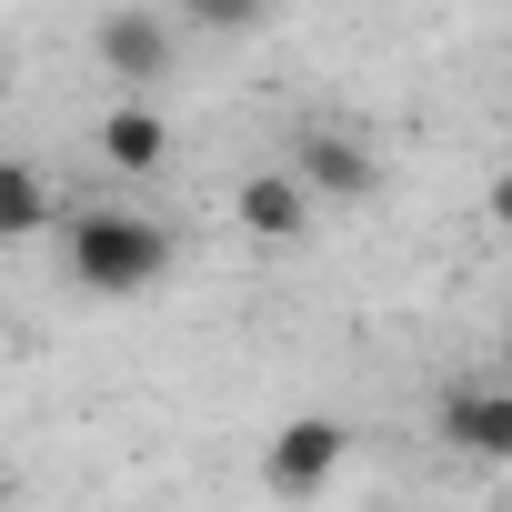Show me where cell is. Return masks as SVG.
I'll return each mask as SVG.
<instances>
[{"label":"cell","instance_id":"6da1fadb","mask_svg":"<svg viewBox=\"0 0 512 512\" xmlns=\"http://www.w3.org/2000/svg\"><path fill=\"white\" fill-rule=\"evenodd\" d=\"M61 231V272L81 282V292H101V302H131V292H151L161 272H171V231L161 221H141V211H71V221H51Z\"/></svg>","mask_w":512,"mask_h":512},{"label":"cell","instance_id":"7a4b0ae2","mask_svg":"<svg viewBox=\"0 0 512 512\" xmlns=\"http://www.w3.org/2000/svg\"><path fill=\"white\" fill-rule=\"evenodd\" d=\"M292 181L312 191V211L332 201V211H362L372 191H382V161H372V141H352L342 121H312L302 141H292Z\"/></svg>","mask_w":512,"mask_h":512},{"label":"cell","instance_id":"3957f363","mask_svg":"<svg viewBox=\"0 0 512 512\" xmlns=\"http://www.w3.org/2000/svg\"><path fill=\"white\" fill-rule=\"evenodd\" d=\"M91 51H101V71H111L121 91H161L171 61H181V31H171L161 11H111V21L91 31Z\"/></svg>","mask_w":512,"mask_h":512},{"label":"cell","instance_id":"277c9868","mask_svg":"<svg viewBox=\"0 0 512 512\" xmlns=\"http://www.w3.org/2000/svg\"><path fill=\"white\" fill-rule=\"evenodd\" d=\"M342 452H352V422H332V412H302V422H282V432H272V452H262V482H272V492H322V482L342 472Z\"/></svg>","mask_w":512,"mask_h":512},{"label":"cell","instance_id":"5b68a950","mask_svg":"<svg viewBox=\"0 0 512 512\" xmlns=\"http://www.w3.org/2000/svg\"><path fill=\"white\" fill-rule=\"evenodd\" d=\"M442 442L472 462H512V382H452L442 392Z\"/></svg>","mask_w":512,"mask_h":512},{"label":"cell","instance_id":"8992f818","mask_svg":"<svg viewBox=\"0 0 512 512\" xmlns=\"http://www.w3.org/2000/svg\"><path fill=\"white\" fill-rule=\"evenodd\" d=\"M101 161H111L121 181H151V171L171 161V121L151 111V91H131L121 111H101Z\"/></svg>","mask_w":512,"mask_h":512},{"label":"cell","instance_id":"52a82bcc","mask_svg":"<svg viewBox=\"0 0 512 512\" xmlns=\"http://www.w3.org/2000/svg\"><path fill=\"white\" fill-rule=\"evenodd\" d=\"M231 211H241L251 241H302V231H312V191L292 181V161H282V171H251V181L231 191Z\"/></svg>","mask_w":512,"mask_h":512},{"label":"cell","instance_id":"ba28073f","mask_svg":"<svg viewBox=\"0 0 512 512\" xmlns=\"http://www.w3.org/2000/svg\"><path fill=\"white\" fill-rule=\"evenodd\" d=\"M61 221V201H51V181L31 171V161H0V241H41Z\"/></svg>","mask_w":512,"mask_h":512},{"label":"cell","instance_id":"9c48e42d","mask_svg":"<svg viewBox=\"0 0 512 512\" xmlns=\"http://www.w3.org/2000/svg\"><path fill=\"white\" fill-rule=\"evenodd\" d=\"M191 31H221V41H262L272 31V0H181Z\"/></svg>","mask_w":512,"mask_h":512},{"label":"cell","instance_id":"30bf717a","mask_svg":"<svg viewBox=\"0 0 512 512\" xmlns=\"http://www.w3.org/2000/svg\"><path fill=\"white\" fill-rule=\"evenodd\" d=\"M482 211H492V221H502V231H512V161H502V171H492V191H482Z\"/></svg>","mask_w":512,"mask_h":512},{"label":"cell","instance_id":"8fae6325","mask_svg":"<svg viewBox=\"0 0 512 512\" xmlns=\"http://www.w3.org/2000/svg\"><path fill=\"white\" fill-rule=\"evenodd\" d=\"M502 352H512V332H502Z\"/></svg>","mask_w":512,"mask_h":512},{"label":"cell","instance_id":"7c38bea8","mask_svg":"<svg viewBox=\"0 0 512 512\" xmlns=\"http://www.w3.org/2000/svg\"><path fill=\"white\" fill-rule=\"evenodd\" d=\"M0 251H11V241H0Z\"/></svg>","mask_w":512,"mask_h":512}]
</instances>
